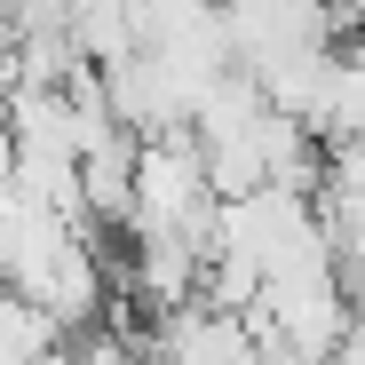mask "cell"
<instances>
[{"label": "cell", "instance_id": "3957f363", "mask_svg": "<svg viewBox=\"0 0 365 365\" xmlns=\"http://www.w3.org/2000/svg\"><path fill=\"white\" fill-rule=\"evenodd\" d=\"M334 247H341V278H349V294L365 302V215H357V222H334Z\"/></svg>", "mask_w": 365, "mask_h": 365}, {"label": "cell", "instance_id": "7a4b0ae2", "mask_svg": "<svg viewBox=\"0 0 365 365\" xmlns=\"http://www.w3.org/2000/svg\"><path fill=\"white\" fill-rule=\"evenodd\" d=\"M80 357H88V365H151V349H143L135 334H119V318L88 326V334H80Z\"/></svg>", "mask_w": 365, "mask_h": 365}, {"label": "cell", "instance_id": "6da1fadb", "mask_svg": "<svg viewBox=\"0 0 365 365\" xmlns=\"http://www.w3.org/2000/svg\"><path fill=\"white\" fill-rule=\"evenodd\" d=\"M143 349H151V365H238L255 349V326L199 294V302H175V310H151Z\"/></svg>", "mask_w": 365, "mask_h": 365}]
</instances>
